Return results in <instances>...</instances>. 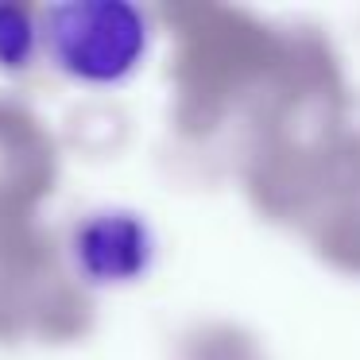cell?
<instances>
[{
    "label": "cell",
    "mask_w": 360,
    "mask_h": 360,
    "mask_svg": "<svg viewBox=\"0 0 360 360\" xmlns=\"http://www.w3.org/2000/svg\"><path fill=\"white\" fill-rule=\"evenodd\" d=\"M43 51L82 86H120L151 51V20L128 0H70L39 16Z\"/></svg>",
    "instance_id": "6da1fadb"
},
{
    "label": "cell",
    "mask_w": 360,
    "mask_h": 360,
    "mask_svg": "<svg viewBox=\"0 0 360 360\" xmlns=\"http://www.w3.org/2000/svg\"><path fill=\"white\" fill-rule=\"evenodd\" d=\"M70 252L86 283L128 287L140 283L155 264V233L136 210H94L78 221Z\"/></svg>",
    "instance_id": "7a4b0ae2"
},
{
    "label": "cell",
    "mask_w": 360,
    "mask_h": 360,
    "mask_svg": "<svg viewBox=\"0 0 360 360\" xmlns=\"http://www.w3.org/2000/svg\"><path fill=\"white\" fill-rule=\"evenodd\" d=\"M43 47L39 16H32L20 4H0V70L20 74L32 66Z\"/></svg>",
    "instance_id": "3957f363"
}]
</instances>
